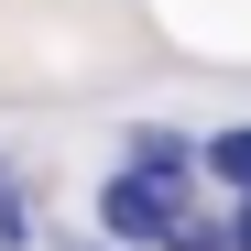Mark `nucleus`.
I'll list each match as a JSON object with an SVG mask.
<instances>
[{
  "label": "nucleus",
  "instance_id": "1",
  "mask_svg": "<svg viewBox=\"0 0 251 251\" xmlns=\"http://www.w3.org/2000/svg\"><path fill=\"white\" fill-rule=\"evenodd\" d=\"M186 186H153V175H109L99 186V240L109 251H175V229H186Z\"/></svg>",
  "mask_w": 251,
  "mask_h": 251
},
{
  "label": "nucleus",
  "instance_id": "2",
  "mask_svg": "<svg viewBox=\"0 0 251 251\" xmlns=\"http://www.w3.org/2000/svg\"><path fill=\"white\" fill-rule=\"evenodd\" d=\"M120 175L186 186V175H197V142H186V131H164V120H142V131H131V153H120Z\"/></svg>",
  "mask_w": 251,
  "mask_h": 251
},
{
  "label": "nucleus",
  "instance_id": "4",
  "mask_svg": "<svg viewBox=\"0 0 251 251\" xmlns=\"http://www.w3.org/2000/svg\"><path fill=\"white\" fill-rule=\"evenodd\" d=\"M0 251H33V207H22V175L0 164Z\"/></svg>",
  "mask_w": 251,
  "mask_h": 251
},
{
  "label": "nucleus",
  "instance_id": "6",
  "mask_svg": "<svg viewBox=\"0 0 251 251\" xmlns=\"http://www.w3.org/2000/svg\"><path fill=\"white\" fill-rule=\"evenodd\" d=\"M55 251H109V240H76V229H66V240H55Z\"/></svg>",
  "mask_w": 251,
  "mask_h": 251
},
{
  "label": "nucleus",
  "instance_id": "5",
  "mask_svg": "<svg viewBox=\"0 0 251 251\" xmlns=\"http://www.w3.org/2000/svg\"><path fill=\"white\" fill-rule=\"evenodd\" d=\"M229 251H251V197H229Z\"/></svg>",
  "mask_w": 251,
  "mask_h": 251
},
{
  "label": "nucleus",
  "instance_id": "3",
  "mask_svg": "<svg viewBox=\"0 0 251 251\" xmlns=\"http://www.w3.org/2000/svg\"><path fill=\"white\" fill-rule=\"evenodd\" d=\"M197 164H207L229 197H251V120H240V131H207V142H197Z\"/></svg>",
  "mask_w": 251,
  "mask_h": 251
}]
</instances>
